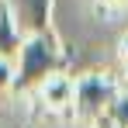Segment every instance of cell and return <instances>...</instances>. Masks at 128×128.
<instances>
[{"mask_svg": "<svg viewBox=\"0 0 128 128\" xmlns=\"http://www.w3.org/2000/svg\"><path fill=\"white\" fill-rule=\"evenodd\" d=\"M66 66V48L56 38V31H45L35 38H24V48L18 56V80H14V94H28V90H42L52 76H62Z\"/></svg>", "mask_w": 128, "mask_h": 128, "instance_id": "obj_1", "label": "cell"}, {"mask_svg": "<svg viewBox=\"0 0 128 128\" xmlns=\"http://www.w3.org/2000/svg\"><path fill=\"white\" fill-rule=\"evenodd\" d=\"M118 97L121 94H118L114 80L104 76V73H86V76L76 80V114L86 118V121H104Z\"/></svg>", "mask_w": 128, "mask_h": 128, "instance_id": "obj_2", "label": "cell"}, {"mask_svg": "<svg viewBox=\"0 0 128 128\" xmlns=\"http://www.w3.org/2000/svg\"><path fill=\"white\" fill-rule=\"evenodd\" d=\"M10 14H14V24L24 38H35V35H45L52 31V0H7Z\"/></svg>", "mask_w": 128, "mask_h": 128, "instance_id": "obj_3", "label": "cell"}, {"mask_svg": "<svg viewBox=\"0 0 128 128\" xmlns=\"http://www.w3.org/2000/svg\"><path fill=\"white\" fill-rule=\"evenodd\" d=\"M24 48V35L18 31V24H14V14H10V7H7V0H0V59H18Z\"/></svg>", "mask_w": 128, "mask_h": 128, "instance_id": "obj_4", "label": "cell"}, {"mask_svg": "<svg viewBox=\"0 0 128 128\" xmlns=\"http://www.w3.org/2000/svg\"><path fill=\"white\" fill-rule=\"evenodd\" d=\"M42 100L52 111H62V107H76V83L69 76H52L42 86Z\"/></svg>", "mask_w": 128, "mask_h": 128, "instance_id": "obj_5", "label": "cell"}, {"mask_svg": "<svg viewBox=\"0 0 128 128\" xmlns=\"http://www.w3.org/2000/svg\"><path fill=\"white\" fill-rule=\"evenodd\" d=\"M100 128H128V90L111 104V111H107L104 121H97Z\"/></svg>", "mask_w": 128, "mask_h": 128, "instance_id": "obj_6", "label": "cell"}, {"mask_svg": "<svg viewBox=\"0 0 128 128\" xmlns=\"http://www.w3.org/2000/svg\"><path fill=\"white\" fill-rule=\"evenodd\" d=\"M14 80H18V66L7 62V59H0V94L4 90H14Z\"/></svg>", "mask_w": 128, "mask_h": 128, "instance_id": "obj_7", "label": "cell"}, {"mask_svg": "<svg viewBox=\"0 0 128 128\" xmlns=\"http://www.w3.org/2000/svg\"><path fill=\"white\" fill-rule=\"evenodd\" d=\"M118 48H121V62H125V69H128V35L121 38V45H118Z\"/></svg>", "mask_w": 128, "mask_h": 128, "instance_id": "obj_8", "label": "cell"}, {"mask_svg": "<svg viewBox=\"0 0 128 128\" xmlns=\"http://www.w3.org/2000/svg\"><path fill=\"white\" fill-rule=\"evenodd\" d=\"M114 4H121V0H114Z\"/></svg>", "mask_w": 128, "mask_h": 128, "instance_id": "obj_9", "label": "cell"}]
</instances>
